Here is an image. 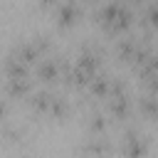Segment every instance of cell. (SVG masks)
Instances as JSON below:
<instances>
[{"label": "cell", "mask_w": 158, "mask_h": 158, "mask_svg": "<svg viewBox=\"0 0 158 158\" xmlns=\"http://www.w3.org/2000/svg\"><path fill=\"white\" fill-rule=\"evenodd\" d=\"M138 42H141V35H131V32L118 35L116 37V57H118V62L128 64L133 52H136V47H138Z\"/></svg>", "instance_id": "obj_8"}, {"label": "cell", "mask_w": 158, "mask_h": 158, "mask_svg": "<svg viewBox=\"0 0 158 158\" xmlns=\"http://www.w3.org/2000/svg\"><path fill=\"white\" fill-rule=\"evenodd\" d=\"M141 81H143V89H146V91H151V94H156V96H158V72H153V74L143 77Z\"/></svg>", "instance_id": "obj_19"}, {"label": "cell", "mask_w": 158, "mask_h": 158, "mask_svg": "<svg viewBox=\"0 0 158 158\" xmlns=\"http://www.w3.org/2000/svg\"><path fill=\"white\" fill-rule=\"evenodd\" d=\"M32 42L37 44V49L42 52V57H44V54H52V40H49L47 35H35Z\"/></svg>", "instance_id": "obj_18"}, {"label": "cell", "mask_w": 158, "mask_h": 158, "mask_svg": "<svg viewBox=\"0 0 158 158\" xmlns=\"http://www.w3.org/2000/svg\"><path fill=\"white\" fill-rule=\"evenodd\" d=\"M151 151L148 138L138 131V128H126L121 136V153L126 156H146Z\"/></svg>", "instance_id": "obj_3"}, {"label": "cell", "mask_w": 158, "mask_h": 158, "mask_svg": "<svg viewBox=\"0 0 158 158\" xmlns=\"http://www.w3.org/2000/svg\"><path fill=\"white\" fill-rule=\"evenodd\" d=\"M72 62H74V67H79V69L91 79V77L101 69L104 52H101V47H96V44H81L79 52H77V57H74Z\"/></svg>", "instance_id": "obj_1"}, {"label": "cell", "mask_w": 158, "mask_h": 158, "mask_svg": "<svg viewBox=\"0 0 158 158\" xmlns=\"http://www.w3.org/2000/svg\"><path fill=\"white\" fill-rule=\"evenodd\" d=\"M35 77H37L42 84H47V86L59 84V57L44 54V57L35 64Z\"/></svg>", "instance_id": "obj_4"}, {"label": "cell", "mask_w": 158, "mask_h": 158, "mask_svg": "<svg viewBox=\"0 0 158 158\" xmlns=\"http://www.w3.org/2000/svg\"><path fill=\"white\" fill-rule=\"evenodd\" d=\"M138 72V79H143V77H148V74H153V72H158V49H153V54L136 69Z\"/></svg>", "instance_id": "obj_17"}, {"label": "cell", "mask_w": 158, "mask_h": 158, "mask_svg": "<svg viewBox=\"0 0 158 158\" xmlns=\"http://www.w3.org/2000/svg\"><path fill=\"white\" fill-rule=\"evenodd\" d=\"M141 27L146 30H158V0H148L143 7V15L138 17Z\"/></svg>", "instance_id": "obj_14"}, {"label": "cell", "mask_w": 158, "mask_h": 158, "mask_svg": "<svg viewBox=\"0 0 158 158\" xmlns=\"http://www.w3.org/2000/svg\"><path fill=\"white\" fill-rule=\"evenodd\" d=\"M12 52H15L20 59H25V62H27L32 69H35V64L42 59V52L37 49V44H35L32 40H22V42H17V44L12 47Z\"/></svg>", "instance_id": "obj_11"}, {"label": "cell", "mask_w": 158, "mask_h": 158, "mask_svg": "<svg viewBox=\"0 0 158 158\" xmlns=\"http://www.w3.org/2000/svg\"><path fill=\"white\" fill-rule=\"evenodd\" d=\"M52 10H54V25L59 30H69L81 17V0H59Z\"/></svg>", "instance_id": "obj_2"}, {"label": "cell", "mask_w": 158, "mask_h": 158, "mask_svg": "<svg viewBox=\"0 0 158 158\" xmlns=\"http://www.w3.org/2000/svg\"><path fill=\"white\" fill-rule=\"evenodd\" d=\"M59 0H40V5H44V7H54Z\"/></svg>", "instance_id": "obj_21"}, {"label": "cell", "mask_w": 158, "mask_h": 158, "mask_svg": "<svg viewBox=\"0 0 158 158\" xmlns=\"http://www.w3.org/2000/svg\"><path fill=\"white\" fill-rule=\"evenodd\" d=\"M30 91H32V79L30 77H7L5 79L7 99H27Z\"/></svg>", "instance_id": "obj_9"}, {"label": "cell", "mask_w": 158, "mask_h": 158, "mask_svg": "<svg viewBox=\"0 0 158 158\" xmlns=\"http://www.w3.org/2000/svg\"><path fill=\"white\" fill-rule=\"evenodd\" d=\"M111 74L109 72H104V69H99L91 79H89V84H86V91H89V96L91 99H106L109 96V91H111Z\"/></svg>", "instance_id": "obj_6"}, {"label": "cell", "mask_w": 158, "mask_h": 158, "mask_svg": "<svg viewBox=\"0 0 158 158\" xmlns=\"http://www.w3.org/2000/svg\"><path fill=\"white\" fill-rule=\"evenodd\" d=\"M2 74H5V79H7V77H30V74H32V67L10 49V52L5 54V59H2Z\"/></svg>", "instance_id": "obj_7"}, {"label": "cell", "mask_w": 158, "mask_h": 158, "mask_svg": "<svg viewBox=\"0 0 158 158\" xmlns=\"http://www.w3.org/2000/svg\"><path fill=\"white\" fill-rule=\"evenodd\" d=\"M52 96H54V91H52L47 84H44V86H40V89H32V91H30V96L25 99V101H27V106H30V111H32V116H47V114H49Z\"/></svg>", "instance_id": "obj_5"}, {"label": "cell", "mask_w": 158, "mask_h": 158, "mask_svg": "<svg viewBox=\"0 0 158 158\" xmlns=\"http://www.w3.org/2000/svg\"><path fill=\"white\" fill-rule=\"evenodd\" d=\"M79 151H81V153H114L116 148H114L111 143H106L101 136H91V138H89Z\"/></svg>", "instance_id": "obj_15"}, {"label": "cell", "mask_w": 158, "mask_h": 158, "mask_svg": "<svg viewBox=\"0 0 158 158\" xmlns=\"http://www.w3.org/2000/svg\"><path fill=\"white\" fill-rule=\"evenodd\" d=\"M69 111H72V104H69V99H67L64 94L54 91V96H52V104H49V114H47V116H52V118H57V121H64V118L69 116Z\"/></svg>", "instance_id": "obj_13"}, {"label": "cell", "mask_w": 158, "mask_h": 158, "mask_svg": "<svg viewBox=\"0 0 158 158\" xmlns=\"http://www.w3.org/2000/svg\"><path fill=\"white\" fill-rule=\"evenodd\" d=\"M7 116H10V104H7V99L0 96V123H5Z\"/></svg>", "instance_id": "obj_20"}, {"label": "cell", "mask_w": 158, "mask_h": 158, "mask_svg": "<svg viewBox=\"0 0 158 158\" xmlns=\"http://www.w3.org/2000/svg\"><path fill=\"white\" fill-rule=\"evenodd\" d=\"M22 128H17V126H12V123H0V141L2 143H7V146H17L20 141H22Z\"/></svg>", "instance_id": "obj_16"}, {"label": "cell", "mask_w": 158, "mask_h": 158, "mask_svg": "<svg viewBox=\"0 0 158 158\" xmlns=\"http://www.w3.org/2000/svg\"><path fill=\"white\" fill-rule=\"evenodd\" d=\"M126 2H131V5H143L146 0H126Z\"/></svg>", "instance_id": "obj_22"}, {"label": "cell", "mask_w": 158, "mask_h": 158, "mask_svg": "<svg viewBox=\"0 0 158 158\" xmlns=\"http://www.w3.org/2000/svg\"><path fill=\"white\" fill-rule=\"evenodd\" d=\"M106 128H109V118H106V114L99 111V109H91L89 116H86V131H89V136H104Z\"/></svg>", "instance_id": "obj_12"}, {"label": "cell", "mask_w": 158, "mask_h": 158, "mask_svg": "<svg viewBox=\"0 0 158 158\" xmlns=\"http://www.w3.org/2000/svg\"><path fill=\"white\" fill-rule=\"evenodd\" d=\"M136 106H138V114L148 121H158V96L151 94V91H143L138 94L136 99Z\"/></svg>", "instance_id": "obj_10"}]
</instances>
